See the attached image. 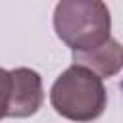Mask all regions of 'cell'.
Segmentation results:
<instances>
[{
  "label": "cell",
  "mask_w": 123,
  "mask_h": 123,
  "mask_svg": "<svg viewBox=\"0 0 123 123\" xmlns=\"http://www.w3.org/2000/svg\"><path fill=\"white\" fill-rule=\"evenodd\" d=\"M111 17L104 2L98 0H63L54 12V29L58 37L73 50L86 52L110 40Z\"/></svg>",
  "instance_id": "1"
},
{
  "label": "cell",
  "mask_w": 123,
  "mask_h": 123,
  "mask_svg": "<svg viewBox=\"0 0 123 123\" xmlns=\"http://www.w3.org/2000/svg\"><path fill=\"white\" fill-rule=\"evenodd\" d=\"M50 100L60 115L71 121H92L102 115L108 96L98 75L73 63L52 85Z\"/></svg>",
  "instance_id": "2"
},
{
  "label": "cell",
  "mask_w": 123,
  "mask_h": 123,
  "mask_svg": "<svg viewBox=\"0 0 123 123\" xmlns=\"http://www.w3.org/2000/svg\"><path fill=\"white\" fill-rule=\"evenodd\" d=\"M12 73V94L8 117H29L42 106V81L40 75L27 67H17Z\"/></svg>",
  "instance_id": "3"
},
{
  "label": "cell",
  "mask_w": 123,
  "mask_h": 123,
  "mask_svg": "<svg viewBox=\"0 0 123 123\" xmlns=\"http://www.w3.org/2000/svg\"><path fill=\"white\" fill-rule=\"evenodd\" d=\"M73 62L79 67H85L92 71L94 75L102 77H111L123 67V48L119 46L117 40L110 38L102 46L86 52H73Z\"/></svg>",
  "instance_id": "4"
},
{
  "label": "cell",
  "mask_w": 123,
  "mask_h": 123,
  "mask_svg": "<svg viewBox=\"0 0 123 123\" xmlns=\"http://www.w3.org/2000/svg\"><path fill=\"white\" fill-rule=\"evenodd\" d=\"M10 94H12V73L0 67V119L8 115Z\"/></svg>",
  "instance_id": "5"
}]
</instances>
